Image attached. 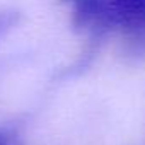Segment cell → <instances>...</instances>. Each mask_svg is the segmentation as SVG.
<instances>
[{
  "label": "cell",
  "instance_id": "277c9868",
  "mask_svg": "<svg viewBox=\"0 0 145 145\" xmlns=\"http://www.w3.org/2000/svg\"><path fill=\"white\" fill-rule=\"evenodd\" d=\"M65 2H72V4H75V2H79V0H65Z\"/></svg>",
  "mask_w": 145,
  "mask_h": 145
},
{
  "label": "cell",
  "instance_id": "3957f363",
  "mask_svg": "<svg viewBox=\"0 0 145 145\" xmlns=\"http://www.w3.org/2000/svg\"><path fill=\"white\" fill-rule=\"evenodd\" d=\"M0 145H9V135L0 131Z\"/></svg>",
  "mask_w": 145,
  "mask_h": 145
},
{
  "label": "cell",
  "instance_id": "7a4b0ae2",
  "mask_svg": "<svg viewBox=\"0 0 145 145\" xmlns=\"http://www.w3.org/2000/svg\"><path fill=\"white\" fill-rule=\"evenodd\" d=\"M21 14L14 9H0V39L19 24Z\"/></svg>",
  "mask_w": 145,
  "mask_h": 145
},
{
  "label": "cell",
  "instance_id": "6da1fadb",
  "mask_svg": "<svg viewBox=\"0 0 145 145\" xmlns=\"http://www.w3.org/2000/svg\"><path fill=\"white\" fill-rule=\"evenodd\" d=\"M111 27L128 34L145 31V0H104Z\"/></svg>",
  "mask_w": 145,
  "mask_h": 145
}]
</instances>
